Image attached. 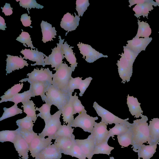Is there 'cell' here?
<instances>
[{
	"mask_svg": "<svg viewBox=\"0 0 159 159\" xmlns=\"http://www.w3.org/2000/svg\"><path fill=\"white\" fill-rule=\"evenodd\" d=\"M62 152L54 143L50 144L40 152L35 159H60Z\"/></svg>",
	"mask_w": 159,
	"mask_h": 159,
	"instance_id": "obj_18",
	"label": "cell"
},
{
	"mask_svg": "<svg viewBox=\"0 0 159 159\" xmlns=\"http://www.w3.org/2000/svg\"><path fill=\"white\" fill-rule=\"evenodd\" d=\"M76 94V93H75L74 96H72V94L71 95L74 108V115L76 113L79 114L83 112L87 111L84 108V107L82 104L81 101L78 99V97Z\"/></svg>",
	"mask_w": 159,
	"mask_h": 159,
	"instance_id": "obj_43",
	"label": "cell"
},
{
	"mask_svg": "<svg viewBox=\"0 0 159 159\" xmlns=\"http://www.w3.org/2000/svg\"><path fill=\"white\" fill-rule=\"evenodd\" d=\"M27 75L28 76V78L23 79L19 82H41L52 84L53 74L52 71H50L48 68H41L40 70L35 68Z\"/></svg>",
	"mask_w": 159,
	"mask_h": 159,
	"instance_id": "obj_6",
	"label": "cell"
},
{
	"mask_svg": "<svg viewBox=\"0 0 159 159\" xmlns=\"http://www.w3.org/2000/svg\"><path fill=\"white\" fill-rule=\"evenodd\" d=\"M77 46L84 59L88 62L93 63L98 59L103 57H108V56L104 55L93 48L90 45L79 42Z\"/></svg>",
	"mask_w": 159,
	"mask_h": 159,
	"instance_id": "obj_10",
	"label": "cell"
},
{
	"mask_svg": "<svg viewBox=\"0 0 159 159\" xmlns=\"http://www.w3.org/2000/svg\"><path fill=\"white\" fill-rule=\"evenodd\" d=\"M72 68L68 66L65 62L62 63L53 74L52 85L63 92L67 93V87L69 81L71 76Z\"/></svg>",
	"mask_w": 159,
	"mask_h": 159,
	"instance_id": "obj_2",
	"label": "cell"
},
{
	"mask_svg": "<svg viewBox=\"0 0 159 159\" xmlns=\"http://www.w3.org/2000/svg\"><path fill=\"white\" fill-rule=\"evenodd\" d=\"M107 141L97 146H95L92 155L95 154H106L109 156L111 151L114 149V148L109 146Z\"/></svg>",
	"mask_w": 159,
	"mask_h": 159,
	"instance_id": "obj_38",
	"label": "cell"
},
{
	"mask_svg": "<svg viewBox=\"0 0 159 159\" xmlns=\"http://www.w3.org/2000/svg\"><path fill=\"white\" fill-rule=\"evenodd\" d=\"M98 119L97 116H91L87 114V111L83 112L75 118L70 126L80 127L85 132L91 133L95 124V121Z\"/></svg>",
	"mask_w": 159,
	"mask_h": 159,
	"instance_id": "obj_5",
	"label": "cell"
},
{
	"mask_svg": "<svg viewBox=\"0 0 159 159\" xmlns=\"http://www.w3.org/2000/svg\"><path fill=\"white\" fill-rule=\"evenodd\" d=\"M132 123H129L126 124H116L112 128H110L108 131L109 137L112 138L115 135H119L124 134L130 129Z\"/></svg>",
	"mask_w": 159,
	"mask_h": 159,
	"instance_id": "obj_28",
	"label": "cell"
},
{
	"mask_svg": "<svg viewBox=\"0 0 159 159\" xmlns=\"http://www.w3.org/2000/svg\"><path fill=\"white\" fill-rule=\"evenodd\" d=\"M74 130V128L68 125H61L55 134L52 137L53 139L54 140L58 137H72L75 136L73 134Z\"/></svg>",
	"mask_w": 159,
	"mask_h": 159,
	"instance_id": "obj_31",
	"label": "cell"
},
{
	"mask_svg": "<svg viewBox=\"0 0 159 159\" xmlns=\"http://www.w3.org/2000/svg\"><path fill=\"white\" fill-rule=\"evenodd\" d=\"M62 111L59 110L52 115L50 119L45 123V127L39 135L42 138L46 136L52 137L54 135L61 125L60 117Z\"/></svg>",
	"mask_w": 159,
	"mask_h": 159,
	"instance_id": "obj_8",
	"label": "cell"
},
{
	"mask_svg": "<svg viewBox=\"0 0 159 159\" xmlns=\"http://www.w3.org/2000/svg\"><path fill=\"white\" fill-rule=\"evenodd\" d=\"M82 77H77L73 78L71 77L70 79L67 87V92L70 95L72 94L75 89H79L82 81Z\"/></svg>",
	"mask_w": 159,
	"mask_h": 159,
	"instance_id": "obj_45",
	"label": "cell"
},
{
	"mask_svg": "<svg viewBox=\"0 0 159 159\" xmlns=\"http://www.w3.org/2000/svg\"><path fill=\"white\" fill-rule=\"evenodd\" d=\"M140 119L134 120L132 123L131 130L132 133L133 150L135 152H138L141 146L143 143L148 142L151 144L149 131L148 117L142 115Z\"/></svg>",
	"mask_w": 159,
	"mask_h": 159,
	"instance_id": "obj_1",
	"label": "cell"
},
{
	"mask_svg": "<svg viewBox=\"0 0 159 159\" xmlns=\"http://www.w3.org/2000/svg\"><path fill=\"white\" fill-rule=\"evenodd\" d=\"M123 55L125 58L130 63L133 64L139 54L135 53L126 46H123Z\"/></svg>",
	"mask_w": 159,
	"mask_h": 159,
	"instance_id": "obj_47",
	"label": "cell"
},
{
	"mask_svg": "<svg viewBox=\"0 0 159 159\" xmlns=\"http://www.w3.org/2000/svg\"><path fill=\"white\" fill-rule=\"evenodd\" d=\"M76 10L78 16H82L84 13L89 5V0H77L76 2Z\"/></svg>",
	"mask_w": 159,
	"mask_h": 159,
	"instance_id": "obj_46",
	"label": "cell"
},
{
	"mask_svg": "<svg viewBox=\"0 0 159 159\" xmlns=\"http://www.w3.org/2000/svg\"><path fill=\"white\" fill-rule=\"evenodd\" d=\"M23 105L21 107H23L24 112L27 115V116L31 118L34 123L37 119V116L36 113V110L35 104L33 101L30 100L22 102Z\"/></svg>",
	"mask_w": 159,
	"mask_h": 159,
	"instance_id": "obj_29",
	"label": "cell"
},
{
	"mask_svg": "<svg viewBox=\"0 0 159 159\" xmlns=\"http://www.w3.org/2000/svg\"><path fill=\"white\" fill-rule=\"evenodd\" d=\"M150 0H129V7H131L135 4H143L149 2Z\"/></svg>",
	"mask_w": 159,
	"mask_h": 159,
	"instance_id": "obj_52",
	"label": "cell"
},
{
	"mask_svg": "<svg viewBox=\"0 0 159 159\" xmlns=\"http://www.w3.org/2000/svg\"><path fill=\"white\" fill-rule=\"evenodd\" d=\"M46 98L44 102L56 106L59 110H62L68 102L70 95L53 86L48 84L45 92Z\"/></svg>",
	"mask_w": 159,
	"mask_h": 159,
	"instance_id": "obj_3",
	"label": "cell"
},
{
	"mask_svg": "<svg viewBox=\"0 0 159 159\" xmlns=\"http://www.w3.org/2000/svg\"><path fill=\"white\" fill-rule=\"evenodd\" d=\"M133 10L135 12L134 15L138 18L139 17L142 16V4H136L133 8Z\"/></svg>",
	"mask_w": 159,
	"mask_h": 159,
	"instance_id": "obj_51",
	"label": "cell"
},
{
	"mask_svg": "<svg viewBox=\"0 0 159 159\" xmlns=\"http://www.w3.org/2000/svg\"><path fill=\"white\" fill-rule=\"evenodd\" d=\"M127 104L132 116L136 118H139L142 115L143 111L140 107L141 103L139 102L137 98L133 96H129L128 95L127 98Z\"/></svg>",
	"mask_w": 159,
	"mask_h": 159,
	"instance_id": "obj_22",
	"label": "cell"
},
{
	"mask_svg": "<svg viewBox=\"0 0 159 159\" xmlns=\"http://www.w3.org/2000/svg\"><path fill=\"white\" fill-rule=\"evenodd\" d=\"M156 2L159 4V0H156Z\"/></svg>",
	"mask_w": 159,
	"mask_h": 159,
	"instance_id": "obj_54",
	"label": "cell"
},
{
	"mask_svg": "<svg viewBox=\"0 0 159 159\" xmlns=\"http://www.w3.org/2000/svg\"><path fill=\"white\" fill-rule=\"evenodd\" d=\"M13 143L19 157L22 159H28L29 146L18 132Z\"/></svg>",
	"mask_w": 159,
	"mask_h": 159,
	"instance_id": "obj_19",
	"label": "cell"
},
{
	"mask_svg": "<svg viewBox=\"0 0 159 159\" xmlns=\"http://www.w3.org/2000/svg\"><path fill=\"white\" fill-rule=\"evenodd\" d=\"M138 159H140V158H139V157H138Z\"/></svg>",
	"mask_w": 159,
	"mask_h": 159,
	"instance_id": "obj_56",
	"label": "cell"
},
{
	"mask_svg": "<svg viewBox=\"0 0 159 159\" xmlns=\"http://www.w3.org/2000/svg\"><path fill=\"white\" fill-rule=\"evenodd\" d=\"M55 140L54 143L61 150L62 153L64 154L71 148L75 142V136L58 137Z\"/></svg>",
	"mask_w": 159,
	"mask_h": 159,
	"instance_id": "obj_23",
	"label": "cell"
},
{
	"mask_svg": "<svg viewBox=\"0 0 159 159\" xmlns=\"http://www.w3.org/2000/svg\"><path fill=\"white\" fill-rule=\"evenodd\" d=\"M16 1H20L19 2L20 6L23 8H27L29 14L30 13L29 9H30L32 8H36L37 9H42L43 6L38 3L35 0H18Z\"/></svg>",
	"mask_w": 159,
	"mask_h": 159,
	"instance_id": "obj_44",
	"label": "cell"
},
{
	"mask_svg": "<svg viewBox=\"0 0 159 159\" xmlns=\"http://www.w3.org/2000/svg\"><path fill=\"white\" fill-rule=\"evenodd\" d=\"M72 95V94H71ZM70 95L68 102L61 110L62 116L63 121L70 126L74 119V108L72 99Z\"/></svg>",
	"mask_w": 159,
	"mask_h": 159,
	"instance_id": "obj_25",
	"label": "cell"
},
{
	"mask_svg": "<svg viewBox=\"0 0 159 159\" xmlns=\"http://www.w3.org/2000/svg\"><path fill=\"white\" fill-rule=\"evenodd\" d=\"M138 28L136 35L139 37H149L152 33L151 28L148 24L143 21L141 22L138 20Z\"/></svg>",
	"mask_w": 159,
	"mask_h": 159,
	"instance_id": "obj_32",
	"label": "cell"
},
{
	"mask_svg": "<svg viewBox=\"0 0 159 159\" xmlns=\"http://www.w3.org/2000/svg\"><path fill=\"white\" fill-rule=\"evenodd\" d=\"M17 129L15 130H5L0 132V142H10L13 143L18 133Z\"/></svg>",
	"mask_w": 159,
	"mask_h": 159,
	"instance_id": "obj_35",
	"label": "cell"
},
{
	"mask_svg": "<svg viewBox=\"0 0 159 159\" xmlns=\"http://www.w3.org/2000/svg\"><path fill=\"white\" fill-rule=\"evenodd\" d=\"M30 16H28L27 13L21 15L20 18V21L23 26L25 27L30 26L31 28L32 27L30 26L32 21L30 20Z\"/></svg>",
	"mask_w": 159,
	"mask_h": 159,
	"instance_id": "obj_49",
	"label": "cell"
},
{
	"mask_svg": "<svg viewBox=\"0 0 159 159\" xmlns=\"http://www.w3.org/2000/svg\"><path fill=\"white\" fill-rule=\"evenodd\" d=\"M16 123L19 128L33 130L34 122L31 118L27 116L22 119L17 120Z\"/></svg>",
	"mask_w": 159,
	"mask_h": 159,
	"instance_id": "obj_39",
	"label": "cell"
},
{
	"mask_svg": "<svg viewBox=\"0 0 159 159\" xmlns=\"http://www.w3.org/2000/svg\"><path fill=\"white\" fill-rule=\"evenodd\" d=\"M158 33H159V32H158Z\"/></svg>",
	"mask_w": 159,
	"mask_h": 159,
	"instance_id": "obj_57",
	"label": "cell"
},
{
	"mask_svg": "<svg viewBox=\"0 0 159 159\" xmlns=\"http://www.w3.org/2000/svg\"><path fill=\"white\" fill-rule=\"evenodd\" d=\"M23 84L22 83L15 84L14 86L8 89L2 96L1 97V98L0 103L3 102H7L8 100L12 98L16 94L18 93L22 89Z\"/></svg>",
	"mask_w": 159,
	"mask_h": 159,
	"instance_id": "obj_30",
	"label": "cell"
},
{
	"mask_svg": "<svg viewBox=\"0 0 159 159\" xmlns=\"http://www.w3.org/2000/svg\"><path fill=\"white\" fill-rule=\"evenodd\" d=\"M43 37L42 41L44 43L53 40L52 38H55L57 31L55 28L52 27V25L47 21L42 20L40 24Z\"/></svg>",
	"mask_w": 159,
	"mask_h": 159,
	"instance_id": "obj_20",
	"label": "cell"
},
{
	"mask_svg": "<svg viewBox=\"0 0 159 159\" xmlns=\"http://www.w3.org/2000/svg\"><path fill=\"white\" fill-rule=\"evenodd\" d=\"M74 13L75 16L69 12H67L61 19L60 26L65 30L67 31L66 36L69 32L75 30L79 26L80 18L75 13Z\"/></svg>",
	"mask_w": 159,
	"mask_h": 159,
	"instance_id": "obj_17",
	"label": "cell"
},
{
	"mask_svg": "<svg viewBox=\"0 0 159 159\" xmlns=\"http://www.w3.org/2000/svg\"><path fill=\"white\" fill-rule=\"evenodd\" d=\"M32 97H33V96L31 90L29 89V90L22 93L17 94L7 101L13 102L14 104L17 105L20 102L22 103L30 100Z\"/></svg>",
	"mask_w": 159,
	"mask_h": 159,
	"instance_id": "obj_34",
	"label": "cell"
},
{
	"mask_svg": "<svg viewBox=\"0 0 159 159\" xmlns=\"http://www.w3.org/2000/svg\"><path fill=\"white\" fill-rule=\"evenodd\" d=\"M7 58L6 60V75L7 74L11 73L12 71L21 69L25 66H28L29 65L27 61L24 60L20 55V57L8 54L7 55Z\"/></svg>",
	"mask_w": 159,
	"mask_h": 159,
	"instance_id": "obj_15",
	"label": "cell"
},
{
	"mask_svg": "<svg viewBox=\"0 0 159 159\" xmlns=\"http://www.w3.org/2000/svg\"><path fill=\"white\" fill-rule=\"evenodd\" d=\"M93 78L91 77L86 78L84 80H82L79 86V89L80 91L79 96H82L84 92L88 87Z\"/></svg>",
	"mask_w": 159,
	"mask_h": 159,
	"instance_id": "obj_48",
	"label": "cell"
},
{
	"mask_svg": "<svg viewBox=\"0 0 159 159\" xmlns=\"http://www.w3.org/2000/svg\"><path fill=\"white\" fill-rule=\"evenodd\" d=\"M73 47L70 46L68 45L66 42H65L62 46V49L63 51L65 58L70 64V67L74 71L77 67L78 63L76 62V58L74 54L73 50L72 49Z\"/></svg>",
	"mask_w": 159,
	"mask_h": 159,
	"instance_id": "obj_26",
	"label": "cell"
},
{
	"mask_svg": "<svg viewBox=\"0 0 159 159\" xmlns=\"http://www.w3.org/2000/svg\"><path fill=\"white\" fill-rule=\"evenodd\" d=\"M37 50V48H36V50H32V48L31 49L25 48L24 50L22 49L20 52L24 55L23 59L36 62V63L34 64H31V66L42 65L44 67L45 65L44 59L46 55Z\"/></svg>",
	"mask_w": 159,
	"mask_h": 159,
	"instance_id": "obj_14",
	"label": "cell"
},
{
	"mask_svg": "<svg viewBox=\"0 0 159 159\" xmlns=\"http://www.w3.org/2000/svg\"><path fill=\"white\" fill-rule=\"evenodd\" d=\"M52 137L45 138L37 135L31 142L29 145V151L33 157H35L42 150L52 144Z\"/></svg>",
	"mask_w": 159,
	"mask_h": 159,
	"instance_id": "obj_12",
	"label": "cell"
},
{
	"mask_svg": "<svg viewBox=\"0 0 159 159\" xmlns=\"http://www.w3.org/2000/svg\"><path fill=\"white\" fill-rule=\"evenodd\" d=\"M21 30L22 32L21 34L16 38V40L22 43L23 45L26 47H27V46L25 44L27 45L28 47H30L31 48L35 49V48L34 47L33 45L30 35L28 32L23 31L22 29Z\"/></svg>",
	"mask_w": 159,
	"mask_h": 159,
	"instance_id": "obj_42",
	"label": "cell"
},
{
	"mask_svg": "<svg viewBox=\"0 0 159 159\" xmlns=\"http://www.w3.org/2000/svg\"><path fill=\"white\" fill-rule=\"evenodd\" d=\"M159 144L158 143L152 145L143 144L138 151V157L143 159H150L156 152L157 144Z\"/></svg>",
	"mask_w": 159,
	"mask_h": 159,
	"instance_id": "obj_27",
	"label": "cell"
},
{
	"mask_svg": "<svg viewBox=\"0 0 159 159\" xmlns=\"http://www.w3.org/2000/svg\"><path fill=\"white\" fill-rule=\"evenodd\" d=\"M93 107L96 111L98 116L101 118L102 122L107 125L112 124H126L129 123L127 121L129 118L125 119H122L114 115L107 110L103 108L96 102L93 104Z\"/></svg>",
	"mask_w": 159,
	"mask_h": 159,
	"instance_id": "obj_7",
	"label": "cell"
},
{
	"mask_svg": "<svg viewBox=\"0 0 159 159\" xmlns=\"http://www.w3.org/2000/svg\"><path fill=\"white\" fill-rule=\"evenodd\" d=\"M75 142L86 157L88 159H91L93 156L92 153L95 146L94 138L90 134L85 139H75Z\"/></svg>",
	"mask_w": 159,
	"mask_h": 159,
	"instance_id": "obj_16",
	"label": "cell"
},
{
	"mask_svg": "<svg viewBox=\"0 0 159 159\" xmlns=\"http://www.w3.org/2000/svg\"><path fill=\"white\" fill-rule=\"evenodd\" d=\"M152 40V37L139 38L136 35L132 40H128L126 47L135 53L139 54L146 48Z\"/></svg>",
	"mask_w": 159,
	"mask_h": 159,
	"instance_id": "obj_13",
	"label": "cell"
},
{
	"mask_svg": "<svg viewBox=\"0 0 159 159\" xmlns=\"http://www.w3.org/2000/svg\"><path fill=\"white\" fill-rule=\"evenodd\" d=\"M64 154L69 155L72 157H76L79 159H86V157L75 142L71 148L66 152Z\"/></svg>",
	"mask_w": 159,
	"mask_h": 159,
	"instance_id": "obj_41",
	"label": "cell"
},
{
	"mask_svg": "<svg viewBox=\"0 0 159 159\" xmlns=\"http://www.w3.org/2000/svg\"><path fill=\"white\" fill-rule=\"evenodd\" d=\"M110 159H115L114 158V157H110Z\"/></svg>",
	"mask_w": 159,
	"mask_h": 159,
	"instance_id": "obj_55",
	"label": "cell"
},
{
	"mask_svg": "<svg viewBox=\"0 0 159 159\" xmlns=\"http://www.w3.org/2000/svg\"><path fill=\"white\" fill-rule=\"evenodd\" d=\"M30 84V89L31 90L33 97L40 96L42 101L44 102L46 95L45 92L49 84L41 82H31Z\"/></svg>",
	"mask_w": 159,
	"mask_h": 159,
	"instance_id": "obj_21",
	"label": "cell"
},
{
	"mask_svg": "<svg viewBox=\"0 0 159 159\" xmlns=\"http://www.w3.org/2000/svg\"><path fill=\"white\" fill-rule=\"evenodd\" d=\"M121 57L116 64L118 72L120 77L122 80V83L129 81L133 73V64L128 61L125 57L123 53L120 55Z\"/></svg>",
	"mask_w": 159,
	"mask_h": 159,
	"instance_id": "obj_9",
	"label": "cell"
},
{
	"mask_svg": "<svg viewBox=\"0 0 159 159\" xmlns=\"http://www.w3.org/2000/svg\"><path fill=\"white\" fill-rule=\"evenodd\" d=\"M117 138L119 144L122 147H125L132 145L133 136L131 128L127 132L117 135Z\"/></svg>",
	"mask_w": 159,
	"mask_h": 159,
	"instance_id": "obj_37",
	"label": "cell"
},
{
	"mask_svg": "<svg viewBox=\"0 0 159 159\" xmlns=\"http://www.w3.org/2000/svg\"><path fill=\"white\" fill-rule=\"evenodd\" d=\"M2 12H4L6 16H10L13 13V8L11 7L10 3H6L3 7H1Z\"/></svg>",
	"mask_w": 159,
	"mask_h": 159,
	"instance_id": "obj_50",
	"label": "cell"
},
{
	"mask_svg": "<svg viewBox=\"0 0 159 159\" xmlns=\"http://www.w3.org/2000/svg\"><path fill=\"white\" fill-rule=\"evenodd\" d=\"M90 135L94 139L95 146L108 141L110 138L107 129V125L101 121L99 123L95 122Z\"/></svg>",
	"mask_w": 159,
	"mask_h": 159,
	"instance_id": "obj_11",
	"label": "cell"
},
{
	"mask_svg": "<svg viewBox=\"0 0 159 159\" xmlns=\"http://www.w3.org/2000/svg\"><path fill=\"white\" fill-rule=\"evenodd\" d=\"M52 105L48 102H46L43 104L39 108L36 107V111L40 113L37 116L43 119L45 123L48 121L51 118L52 115L50 114L51 107Z\"/></svg>",
	"mask_w": 159,
	"mask_h": 159,
	"instance_id": "obj_33",
	"label": "cell"
},
{
	"mask_svg": "<svg viewBox=\"0 0 159 159\" xmlns=\"http://www.w3.org/2000/svg\"><path fill=\"white\" fill-rule=\"evenodd\" d=\"M59 43H57V47L53 49L51 54L48 57L46 55L44 59L45 65H51L52 68H55L53 70L56 71L63 61L65 55L62 49V46L65 39H62L60 36H59Z\"/></svg>",
	"mask_w": 159,
	"mask_h": 159,
	"instance_id": "obj_4",
	"label": "cell"
},
{
	"mask_svg": "<svg viewBox=\"0 0 159 159\" xmlns=\"http://www.w3.org/2000/svg\"><path fill=\"white\" fill-rule=\"evenodd\" d=\"M7 27L4 18L0 16V29L4 30Z\"/></svg>",
	"mask_w": 159,
	"mask_h": 159,
	"instance_id": "obj_53",
	"label": "cell"
},
{
	"mask_svg": "<svg viewBox=\"0 0 159 159\" xmlns=\"http://www.w3.org/2000/svg\"><path fill=\"white\" fill-rule=\"evenodd\" d=\"M3 109L4 112L0 118V121L23 113L22 110L19 108L15 104L9 108L4 107Z\"/></svg>",
	"mask_w": 159,
	"mask_h": 159,
	"instance_id": "obj_36",
	"label": "cell"
},
{
	"mask_svg": "<svg viewBox=\"0 0 159 159\" xmlns=\"http://www.w3.org/2000/svg\"><path fill=\"white\" fill-rule=\"evenodd\" d=\"M150 145L159 143V118H153L149 121L148 125Z\"/></svg>",
	"mask_w": 159,
	"mask_h": 159,
	"instance_id": "obj_24",
	"label": "cell"
},
{
	"mask_svg": "<svg viewBox=\"0 0 159 159\" xmlns=\"http://www.w3.org/2000/svg\"><path fill=\"white\" fill-rule=\"evenodd\" d=\"M18 133L25 140L29 146L32 140L38 135L37 133H35L33 130L17 129Z\"/></svg>",
	"mask_w": 159,
	"mask_h": 159,
	"instance_id": "obj_40",
	"label": "cell"
}]
</instances>
